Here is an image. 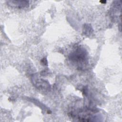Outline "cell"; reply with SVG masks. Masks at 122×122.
Instances as JSON below:
<instances>
[{
	"instance_id": "2",
	"label": "cell",
	"mask_w": 122,
	"mask_h": 122,
	"mask_svg": "<svg viewBox=\"0 0 122 122\" xmlns=\"http://www.w3.org/2000/svg\"><path fill=\"white\" fill-rule=\"evenodd\" d=\"M7 3L8 5L18 8H23L29 6V1L26 0H8Z\"/></svg>"
},
{
	"instance_id": "3",
	"label": "cell",
	"mask_w": 122,
	"mask_h": 122,
	"mask_svg": "<svg viewBox=\"0 0 122 122\" xmlns=\"http://www.w3.org/2000/svg\"><path fill=\"white\" fill-rule=\"evenodd\" d=\"M36 81V83H35L36 85L38 88H44V89H47L49 88V87L50 88V86L48 82H47L46 81H44L43 80L41 79H38L37 81L34 80Z\"/></svg>"
},
{
	"instance_id": "6",
	"label": "cell",
	"mask_w": 122,
	"mask_h": 122,
	"mask_svg": "<svg viewBox=\"0 0 122 122\" xmlns=\"http://www.w3.org/2000/svg\"><path fill=\"white\" fill-rule=\"evenodd\" d=\"M100 2H102V3H106V1H105V0H102V1H100Z\"/></svg>"
},
{
	"instance_id": "5",
	"label": "cell",
	"mask_w": 122,
	"mask_h": 122,
	"mask_svg": "<svg viewBox=\"0 0 122 122\" xmlns=\"http://www.w3.org/2000/svg\"><path fill=\"white\" fill-rule=\"evenodd\" d=\"M41 62L44 65H47V61L46 58H43L42 60H41Z\"/></svg>"
},
{
	"instance_id": "1",
	"label": "cell",
	"mask_w": 122,
	"mask_h": 122,
	"mask_svg": "<svg viewBox=\"0 0 122 122\" xmlns=\"http://www.w3.org/2000/svg\"><path fill=\"white\" fill-rule=\"evenodd\" d=\"M69 59L74 62L84 63L87 59L86 51L82 48L78 47L70 54Z\"/></svg>"
},
{
	"instance_id": "4",
	"label": "cell",
	"mask_w": 122,
	"mask_h": 122,
	"mask_svg": "<svg viewBox=\"0 0 122 122\" xmlns=\"http://www.w3.org/2000/svg\"><path fill=\"white\" fill-rule=\"evenodd\" d=\"M92 32V28L89 24H85L83 26V33L87 35H90Z\"/></svg>"
}]
</instances>
